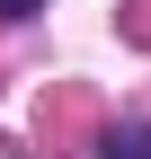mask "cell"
<instances>
[{
    "instance_id": "cell-1",
    "label": "cell",
    "mask_w": 151,
    "mask_h": 159,
    "mask_svg": "<svg viewBox=\"0 0 151 159\" xmlns=\"http://www.w3.org/2000/svg\"><path fill=\"white\" fill-rule=\"evenodd\" d=\"M98 159H151V124H124V133H107V150Z\"/></svg>"
},
{
    "instance_id": "cell-2",
    "label": "cell",
    "mask_w": 151,
    "mask_h": 159,
    "mask_svg": "<svg viewBox=\"0 0 151 159\" xmlns=\"http://www.w3.org/2000/svg\"><path fill=\"white\" fill-rule=\"evenodd\" d=\"M36 9H45V0H0V18H36Z\"/></svg>"
}]
</instances>
